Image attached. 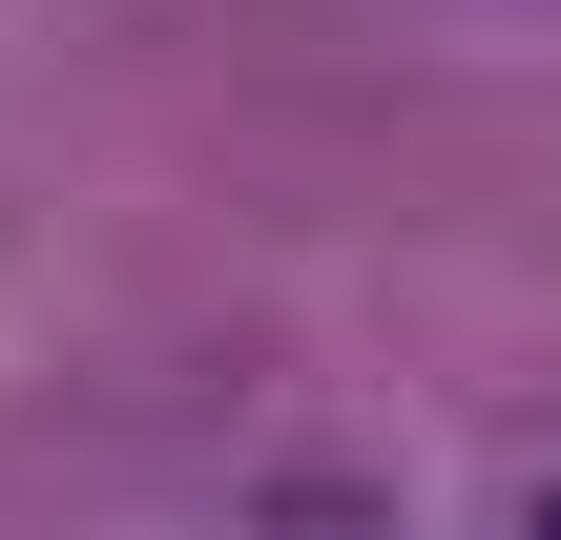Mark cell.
Returning a JSON list of instances; mask_svg holds the SVG:
<instances>
[{
  "mask_svg": "<svg viewBox=\"0 0 561 540\" xmlns=\"http://www.w3.org/2000/svg\"><path fill=\"white\" fill-rule=\"evenodd\" d=\"M520 540H561V499H541V520H520Z\"/></svg>",
  "mask_w": 561,
  "mask_h": 540,
  "instance_id": "obj_1",
  "label": "cell"
}]
</instances>
